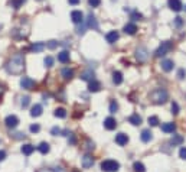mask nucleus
Masks as SVG:
<instances>
[{
	"mask_svg": "<svg viewBox=\"0 0 186 172\" xmlns=\"http://www.w3.org/2000/svg\"><path fill=\"white\" fill-rule=\"evenodd\" d=\"M101 90V84L97 81V80H93V81H89L88 84V91L89 93H97V91Z\"/></svg>",
	"mask_w": 186,
	"mask_h": 172,
	"instance_id": "dca6fc26",
	"label": "nucleus"
},
{
	"mask_svg": "<svg viewBox=\"0 0 186 172\" xmlns=\"http://www.w3.org/2000/svg\"><path fill=\"white\" fill-rule=\"evenodd\" d=\"M81 78L85 80V81H93L94 80V72L93 71H85L81 74Z\"/></svg>",
	"mask_w": 186,
	"mask_h": 172,
	"instance_id": "2f4dec72",
	"label": "nucleus"
},
{
	"mask_svg": "<svg viewBox=\"0 0 186 172\" xmlns=\"http://www.w3.org/2000/svg\"><path fill=\"white\" fill-rule=\"evenodd\" d=\"M128 123H131L133 126H140L142 124V117L138 116V114H131L128 117Z\"/></svg>",
	"mask_w": 186,
	"mask_h": 172,
	"instance_id": "4be33fe9",
	"label": "nucleus"
},
{
	"mask_svg": "<svg viewBox=\"0 0 186 172\" xmlns=\"http://www.w3.org/2000/svg\"><path fill=\"white\" fill-rule=\"evenodd\" d=\"M58 61L59 62H62V64H67V62H69V51H61L59 54H58Z\"/></svg>",
	"mask_w": 186,
	"mask_h": 172,
	"instance_id": "f3484780",
	"label": "nucleus"
},
{
	"mask_svg": "<svg viewBox=\"0 0 186 172\" xmlns=\"http://www.w3.org/2000/svg\"><path fill=\"white\" fill-rule=\"evenodd\" d=\"M15 138H16V139H20V138H25V135H23V133H16Z\"/></svg>",
	"mask_w": 186,
	"mask_h": 172,
	"instance_id": "8fccbe9b",
	"label": "nucleus"
},
{
	"mask_svg": "<svg viewBox=\"0 0 186 172\" xmlns=\"http://www.w3.org/2000/svg\"><path fill=\"white\" fill-rule=\"evenodd\" d=\"M142 18H143V15L138 13V12H133V13H131V19H133V20H140Z\"/></svg>",
	"mask_w": 186,
	"mask_h": 172,
	"instance_id": "e433bc0d",
	"label": "nucleus"
},
{
	"mask_svg": "<svg viewBox=\"0 0 186 172\" xmlns=\"http://www.w3.org/2000/svg\"><path fill=\"white\" fill-rule=\"evenodd\" d=\"M123 30H124V34H127V35H134L137 32V26L134 23H127L126 26L123 28Z\"/></svg>",
	"mask_w": 186,
	"mask_h": 172,
	"instance_id": "a211bd4d",
	"label": "nucleus"
},
{
	"mask_svg": "<svg viewBox=\"0 0 186 172\" xmlns=\"http://www.w3.org/2000/svg\"><path fill=\"white\" fill-rule=\"evenodd\" d=\"M168 4L173 12H180L183 9V4L180 0H168Z\"/></svg>",
	"mask_w": 186,
	"mask_h": 172,
	"instance_id": "6e6552de",
	"label": "nucleus"
},
{
	"mask_svg": "<svg viewBox=\"0 0 186 172\" xmlns=\"http://www.w3.org/2000/svg\"><path fill=\"white\" fill-rule=\"evenodd\" d=\"M69 2V4H78L79 3V0H68Z\"/></svg>",
	"mask_w": 186,
	"mask_h": 172,
	"instance_id": "09e8293b",
	"label": "nucleus"
},
{
	"mask_svg": "<svg viewBox=\"0 0 186 172\" xmlns=\"http://www.w3.org/2000/svg\"><path fill=\"white\" fill-rule=\"evenodd\" d=\"M45 48V44H42V42H39V44H33V45L30 46V51H33V52H41V51H43Z\"/></svg>",
	"mask_w": 186,
	"mask_h": 172,
	"instance_id": "c85d7f7f",
	"label": "nucleus"
},
{
	"mask_svg": "<svg viewBox=\"0 0 186 172\" xmlns=\"http://www.w3.org/2000/svg\"><path fill=\"white\" fill-rule=\"evenodd\" d=\"M30 132H32V133H38V132L41 130V126H39V124H30Z\"/></svg>",
	"mask_w": 186,
	"mask_h": 172,
	"instance_id": "4c0bfd02",
	"label": "nucleus"
},
{
	"mask_svg": "<svg viewBox=\"0 0 186 172\" xmlns=\"http://www.w3.org/2000/svg\"><path fill=\"white\" fill-rule=\"evenodd\" d=\"M56 46H58V42H56V41H49L48 42V48L49 49H55Z\"/></svg>",
	"mask_w": 186,
	"mask_h": 172,
	"instance_id": "37998d69",
	"label": "nucleus"
},
{
	"mask_svg": "<svg viewBox=\"0 0 186 172\" xmlns=\"http://www.w3.org/2000/svg\"><path fill=\"white\" fill-rule=\"evenodd\" d=\"M20 87L25 88V90H33L35 81L32 78H29V77H23V78L20 80Z\"/></svg>",
	"mask_w": 186,
	"mask_h": 172,
	"instance_id": "423d86ee",
	"label": "nucleus"
},
{
	"mask_svg": "<svg viewBox=\"0 0 186 172\" xmlns=\"http://www.w3.org/2000/svg\"><path fill=\"white\" fill-rule=\"evenodd\" d=\"M71 19H72V22L74 23L79 25V23L84 22V15H82L81 10H72L71 12Z\"/></svg>",
	"mask_w": 186,
	"mask_h": 172,
	"instance_id": "0eeeda50",
	"label": "nucleus"
},
{
	"mask_svg": "<svg viewBox=\"0 0 186 172\" xmlns=\"http://www.w3.org/2000/svg\"><path fill=\"white\" fill-rule=\"evenodd\" d=\"M104 127L107 130H114L115 127H117V122H115L114 117H107L104 120Z\"/></svg>",
	"mask_w": 186,
	"mask_h": 172,
	"instance_id": "9b49d317",
	"label": "nucleus"
},
{
	"mask_svg": "<svg viewBox=\"0 0 186 172\" xmlns=\"http://www.w3.org/2000/svg\"><path fill=\"white\" fill-rule=\"evenodd\" d=\"M162 130L164 133H173L176 130V124L175 123H163L162 124Z\"/></svg>",
	"mask_w": 186,
	"mask_h": 172,
	"instance_id": "6ab92c4d",
	"label": "nucleus"
},
{
	"mask_svg": "<svg viewBox=\"0 0 186 172\" xmlns=\"http://www.w3.org/2000/svg\"><path fill=\"white\" fill-rule=\"evenodd\" d=\"M150 98H152V101L156 103V104H163V103H166V101L169 100V94L164 88H156V90L150 94Z\"/></svg>",
	"mask_w": 186,
	"mask_h": 172,
	"instance_id": "f03ea898",
	"label": "nucleus"
},
{
	"mask_svg": "<svg viewBox=\"0 0 186 172\" xmlns=\"http://www.w3.org/2000/svg\"><path fill=\"white\" fill-rule=\"evenodd\" d=\"M29 103H30V98L28 97V96L22 98V107H23V109H26L28 106H29Z\"/></svg>",
	"mask_w": 186,
	"mask_h": 172,
	"instance_id": "58836bf2",
	"label": "nucleus"
},
{
	"mask_svg": "<svg viewBox=\"0 0 186 172\" xmlns=\"http://www.w3.org/2000/svg\"><path fill=\"white\" fill-rule=\"evenodd\" d=\"M170 143L173 146H175V145H182V143H183V138H182V136H179V135H173V138L170 139Z\"/></svg>",
	"mask_w": 186,
	"mask_h": 172,
	"instance_id": "7c9ffc66",
	"label": "nucleus"
},
{
	"mask_svg": "<svg viewBox=\"0 0 186 172\" xmlns=\"http://www.w3.org/2000/svg\"><path fill=\"white\" fill-rule=\"evenodd\" d=\"M93 165H94V158L91 156V155L87 154L82 156V166H84V168H91Z\"/></svg>",
	"mask_w": 186,
	"mask_h": 172,
	"instance_id": "f8f14e48",
	"label": "nucleus"
},
{
	"mask_svg": "<svg viewBox=\"0 0 186 172\" xmlns=\"http://www.w3.org/2000/svg\"><path fill=\"white\" fill-rule=\"evenodd\" d=\"M53 116L59 117V119H65V117H67V110L65 109H56L55 112H53Z\"/></svg>",
	"mask_w": 186,
	"mask_h": 172,
	"instance_id": "c756f323",
	"label": "nucleus"
},
{
	"mask_svg": "<svg viewBox=\"0 0 186 172\" xmlns=\"http://www.w3.org/2000/svg\"><path fill=\"white\" fill-rule=\"evenodd\" d=\"M4 124H6V127H9V129H15L19 124V119L15 114H10V116H8L4 119Z\"/></svg>",
	"mask_w": 186,
	"mask_h": 172,
	"instance_id": "39448f33",
	"label": "nucleus"
},
{
	"mask_svg": "<svg viewBox=\"0 0 186 172\" xmlns=\"http://www.w3.org/2000/svg\"><path fill=\"white\" fill-rule=\"evenodd\" d=\"M140 138H142L143 142H150V140H152V138H153V133L149 130V129H146V130H143V132H142Z\"/></svg>",
	"mask_w": 186,
	"mask_h": 172,
	"instance_id": "5701e85b",
	"label": "nucleus"
},
{
	"mask_svg": "<svg viewBox=\"0 0 186 172\" xmlns=\"http://www.w3.org/2000/svg\"><path fill=\"white\" fill-rule=\"evenodd\" d=\"M175 23H176V26H180L182 25V18H176Z\"/></svg>",
	"mask_w": 186,
	"mask_h": 172,
	"instance_id": "de8ad7c7",
	"label": "nucleus"
},
{
	"mask_svg": "<svg viewBox=\"0 0 186 172\" xmlns=\"http://www.w3.org/2000/svg\"><path fill=\"white\" fill-rule=\"evenodd\" d=\"M25 2H26V0H10V2H9V4H10L13 9H20V8H22V4L25 3Z\"/></svg>",
	"mask_w": 186,
	"mask_h": 172,
	"instance_id": "bb28decb",
	"label": "nucleus"
},
{
	"mask_svg": "<svg viewBox=\"0 0 186 172\" xmlns=\"http://www.w3.org/2000/svg\"><path fill=\"white\" fill-rule=\"evenodd\" d=\"M2 28H3V26H2V25H0V29H2Z\"/></svg>",
	"mask_w": 186,
	"mask_h": 172,
	"instance_id": "864d4df0",
	"label": "nucleus"
},
{
	"mask_svg": "<svg viewBox=\"0 0 186 172\" xmlns=\"http://www.w3.org/2000/svg\"><path fill=\"white\" fill-rule=\"evenodd\" d=\"M61 74H62V77L65 80H71L72 77H74V71H72V70H69V68H63Z\"/></svg>",
	"mask_w": 186,
	"mask_h": 172,
	"instance_id": "a878e982",
	"label": "nucleus"
},
{
	"mask_svg": "<svg viewBox=\"0 0 186 172\" xmlns=\"http://www.w3.org/2000/svg\"><path fill=\"white\" fill-rule=\"evenodd\" d=\"M77 34H78V35H84V34H85V26H79L78 29H77Z\"/></svg>",
	"mask_w": 186,
	"mask_h": 172,
	"instance_id": "a18cd8bd",
	"label": "nucleus"
},
{
	"mask_svg": "<svg viewBox=\"0 0 186 172\" xmlns=\"http://www.w3.org/2000/svg\"><path fill=\"white\" fill-rule=\"evenodd\" d=\"M133 169H134V172H146V166L142 164V162H134Z\"/></svg>",
	"mask_w": 186,
	"mask_h": 172,
	"instance_id": "cd10ccee",
	"label": "nucleus"
},
{
	"mask_svg": "<svg viewBox=\"0 0 186 172\" xmlns=\"http://www.w3.org/2000/svg\"><path fill=\"white\" fill-rule=\"evenodd\" d=\"M128 142V136L126 133H118V135H115V143H118L120 146H124L127 145Z\"/></svg>",
	"mask_w": 186,
	"mask_h": 172,
	"instance_id": "4468645a",
	"label": "nucleus"
},
{
	"mask_svg": "<svg viewBox=\"0 0 186 172\" xmlns=\"http://www.w3.org/2000/svg\"><path fill=\"white\" fill-rule=\"evenodd\" d=\"M179 156L186 161V148H180V150H179Z\"/></svg>",
	"mask_w": 186,
	"mask_h": 172,
	"instance_id": "79ce46f5",
	"label": "nucleus"
},
{
	"mask_svg": "<svg viewBox=\"0 0 186 172\" xmlns=\"http://www.w3.org/2000/svg\"><path fill=\"white\" fill-rule=\"evenodd\" d=\"M160 65H162V70L166 72H170L172 70H173V67H175V64H173L172 60H163Z\"/></svg>",
	"mask_w": 186,
	"mask_h": 172,
	"instance_id": "ddd939ff",
	"label": "nucleus"
},
{
	"mask_svg": "<svg viewBox=\"0 0 186 172\" xmlns=\"http://www.w3.org/2000/svg\"><path fill=\"white\" fill-rule=\"evenodd\" d=\"M118 38H120V35L117 30H111V32H108L105 35V39H107L108 44H115V42L118 41Z\"/></svg>",
	"mask_w": 186,
	"mask_h": 172,
	"instance_id": "1a4fd4ad",
	"label": "nucleus"
},
{
	"mask_svg": "<svg viewBox=\"0 0 186 172\" xmlns=\"http://www.w3.org/2000/svg\"><path fill=\"white\" fill-rule=\"evenodd\" d=\"M87 28H93V29H98V22L95 16L88 15L87 16Z\"/></svg>",
	"mask_w": 186,
	"mask_h": 172,
	"instance_id": "2eb2a0df",
	"label": "nucleus"
},
{
	"mask_svg": "<svg viewBox=\"0 0 186 172\" xmlns=\"http://www.w3.org/2000/svg\"><path fill=\"white\" fill-rule=\"evenodd\" d=\"M136 58L138 60V62H144L147 60V49L146 48H138L136 51Z\"/></svg>",
	"mask_w": 186,
	"mask_h": 172,
	"instance_id": "9d476101",
	"label": "nucleus"
},
{
	"mask_svg": "<svg viewBox=\"0 0 186 172\" xmlns=\"http://www.w3.org/2000/svg\"><path fill=\"white\" fill-rule=\"evenodd\" d=\"M38 150H39V152H41L42 155H46V154L49 152V150H51V146H49V143L42 142L41 145L38 146Z\"/></svg>",
	"mask_w": 186,
	"mask_h": 172,
	"instance_id": "b1692460",
	"label": "nucleus"
},
{
	"mask_svg": "<svg viewBox=\"0 0 186 172\" xmlns=\"http://www.w3.org/2000/svg\"><path fill=\"white\" fill-rule=\"evenodd\" d=\"M4 159H6V152H4V150H0V162L4 161Z\"/></svg>",
	"mask_w": 186,
	"mask_h": 172,
	"instance_id": "49530a36",
	"label": "nucleus"
},
{
	"mask_svg": "<svg viewBox=\"0 0 186 172\" xmlns=\"http://www.w3.org/2000/svg\"><path fill=\"white\" fill-rule=\"evenodd\" d=\"M117 110H118V104H117V103L113 100L111 103H110V112H111V113H115Z\"/></svg>",
	"mask_w": 186,
	"mask_h": 172,
	"instance_id": "72a5a7b5",
	"label": "nucleus"
},
{
	"mask_svg": "<svg viewBox=\"0 0 186 172\" xmlns=\"http://www.w3.org/2000/svg\"><path fill=\"white\" fill-rule=\"evenodd\" d=\"M42 114V106L41 104H35L32 109H30V116L32 117H39Z\"/></svg>",
	"mask_w": 186,
	"mask_h": 172,
	"instance_id": "aec40b11",
	"label": "nucleus"
},
{
	"mask_svg": "<svg viewBox=\"0 0 186 172\" xmlns=\"http://www.w3.org/2000/svg\"><path fill=\"white\" fill-rule=\"evenodd\" d=\"M88 4L91 8H98L101 4V0H88Z\"/></svg>",
	"mask_w": 186,
	"mask_h": 172,
	"instance_id": "c9c22d12",
	"label": "nucleus"
},
{
	"mask_svg": "<svg viewBox=\"0 0 186 172\" xmlns=\"http://www.w3.org/2000/svg\"><path fill=\"white\" fill-rule=\"evenodd\" d=\"M172 113H173V114H178L179 113V104L175 103V101L172 103Z\"/></svg>",
	"mask_w": 186,
	"mask_h": 172,
	"instance_id": "ea45409f",
	"label": "nucleus"
},
{
	"mask_svg": "<svg viewBox=\"0 0 186 172\" xmlns=\"http://www.w3.org/2000/svg\"><path fill=\"white\" fill-rule=\"evenodd\" d=\"M69 142H71V143H75V138H74V135H71V139H69Z\"/></svg>",
	"mask_w": 186,
	"mask_h": 172,
	"instance_id": "3c124183",
	"label": "nucleus"
},
{
	"mask_svg": "<svg viewBox=\"0 0 186 172\" xmlns=\"http://www.w3.org/2000/svg\"><path fill=\"white\" fill-rule=\"evenodd\" d=\"M35 150V146H32L30 143H26V145L22 146V154L23 155H30Z\"/></svg>",
	"mask_w": 186,
	"mask_h": 172,
	"instance_id": "393cba45",
	"label": "nucleus"
},
{
	"mask_svg": "<svg viewBox=\"0 0 186 172\" xmlns=\"http://www.w3.org/2000/svg\"><path fill=\"white\" fill-rule=\"evenodd\" d=\"M172 48H173V44H172L170 41H164L160 44V46L156 49V52H154V56H157V58H160V56H164L168 52H170Z\"/></svg>",
	"mask_w": 186,
	"mask_h": 172,
	"instance_id": "20e7f679",
	"label": "nucleus"
},
{
	"mask_svg": "<svg viewBox=\"0 0 186 172\" xmlns=\"http://www.w3.org/2000/svg\"><path fill=\"white\" fill-rule=\"evenodd\" d=\"M6 70H8L9 74L13 75L22 74L23 70H25V56L22 54H16L15 56H12L9 62L6 64Z\"/></svg>",
	"mask_w": 186,
	"mask_h": 172,
	"instance_id": "f257e3e1",
	"label": "nucleus"
},
{
	"mask_svg": "<svg viewBox=\"0 0 186 172\" xmlns=\"http://www.w3.org/2000/svg\"><path fill=\"white\" fill-rule=\"evenodd\" d=\"M113 82H114L115 86H120V84L123 82V74H121L120 71L113 72Z\"/></svg>",
	"mask_w": 186,
	"mask_h": 172,
	"instance_id": "412c9836",
	"label": "nucleus"
},
{
	"mask_svg": "<svg viewBox=\"0 0 186 172\" xmlns=\"http://www.w3.org/2000/svg\"><path fill=\"white\" fill-rule=\"evenodd\" d=\"M185 75H186L185 70H179V72H178V78L179 80H183V78H185Z\"/></svg>",
	"mask_w": 186,
	"mask_h": 172,
	"instance_id": "c03bdc74",
	"label": "nucleus"
},
{
	"mask_svg": "<svg viewBox=\"0 0 186 172\" xmlns=\"http://www.w3.org/2000/svg\"><path fill=\"white\" fill-rule=\"evenodd\" d=\"M2 94H3V87L0 86V97H2Z\"/></svg>",
	"mask_w": 186,
	"mask_h": 172,
	"instance_id": "603ef678",
	"label": "nucleus"
},
{
	"mask_svg": "<svg viewBox=\"0 0 186 172\" xmlns=\"http://www.w3.org/2000/svg\"><path fill=\"white\" fill-rule=\"evenodd\" d=\"M120 169V164L113 159H107V161L101 162V171L104 172H117Z\"/></svg>",
	"mask_w": 186,
	"mask_h": 172,
	"instance_id": "7ed1b4c3",
	"label": "nucleus"
},
{
	"mask_svg": "<svg viewBox=\"0 0 186 172\" xmlns=\"http://www.w3.org/2000/svg\"><path fill=\"white\" fill-rule=\"evenodd\" d=\"M149 124L150 126H157V124H159V117L157 116H152V117H149Z\"/></svg>",
	"mask_w": 186,
	"mask_h": 172,
	"instance_id": "473e14b6",
	"label": "nucleus"
},
{
	"mask_svg": "<svg viewBox=\"0 0 186 172\" xmlns=\"http://www.w3.org/2000/svg\"><path fill=\"white\" fill-rule=\"evenodd\" d=\"M51 133H52L53 136H58V135H61V133H62V130H61L59 127H52V130H51Z\"/></svg>",
	"mask_w": 186,
	"mask_h": 172,
	"instance_id": "a19ab883",
	"label": "nucleus"
},
{
	"mask_svg": "<svg viewBox=\"0 0 186 172\" xmlns=\"http://www.w3.org/2000/svg\"><path fill=\"white\" fill-rule=\"evenodd\" d=\"M45 65H46L48 68L52 67L53 65V58L52 56H46V58H45Z\"/></svg>",
	"mask_w": 186,
	"mask_h": 172,
	"instance_id": "f704fd0d",
	"label": "nucleus"
}]
</instances>
